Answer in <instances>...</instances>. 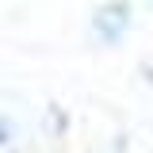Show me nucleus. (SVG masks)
Returning a JSON list of instances; mask_svg holds the SVG:
<instances>
[{
  "label": "nucleus",
  "mask_w": 153,
  "mask_h": 153,
  "mask_svg": "<svg viewBox=\"0 0 153 153\" xmlns=\"http://www.w3.org/2000/svg\"><path fill=\"white\" fill-rule=\"evenodd\" d=\"M4 142H8V126L0 123V146H4Z\"/></svg>",
  "instance_id": "2"
},
{
  "label": "nucleus",
  "mask_w": 153,
  "mask_h": 153,
  "mask_svg": "<svg viewBox=\"0 0 153 153\" xmlns=\"http://www.w3.org/2000/svg\"><path fill=\"white\" fill-rule=\"evenodd\" d=\"M96 31H100V35L107 38V42H115V38L123 35V27H126V8H123V4H107V8H103V12H96Z\"/></svg>",
  "instance_id": "1"
}]
</instances>
